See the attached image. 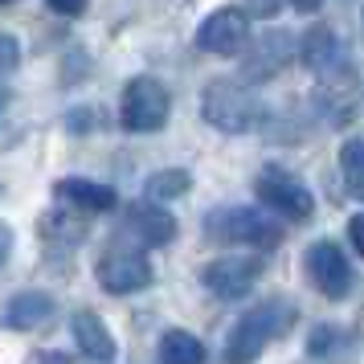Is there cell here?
I'll list each match as a JSON object with an SVG mask.
<instances>
[{"mask_svg":"<svg viewBox=\"0 0 364 364\" xmlns=\"http://www.w3.org/2000/svg\"><path fill=\"white\" fill-rule=\"evenodd\" d=\"M176 230H181L176 217L160 205H132L123 217V233L135 246H168V242H176Z\"/></svg>","mask_w":364,"mask_h":364,"instance_id":"8fae6325","label":"cell"},{"mask_svg":"<svg viewBox=\"0 0 364 364\" xmlns=\"http://www.w3.org/2000/svg\"><path fill=\"white\" fill-rule=\"evenodd\" d=\"M303 266H307L311 287L323 299H344L348 291H352V262H348V254L336 246V242H315V246L307 250Z\"/></svg>","mask_w":364,"mask_h":364,"instance_id":"9c48e42d","label":"cell"},{"mask_svg":"<svg viewBox=\"0 0 364 364\" xmlns=\"http://www.w3.org/2000/svg\"><path fill=\"white\" fill-rule=\"evenodd\" d=\"M299 58H303V66L311 70V74H319V78H344V74H352L344 41H340V33H336L331 25H311V29L303 33Z\"/></svg>","mask_w":364,"mask_h":364,"instance_id":"30bf717a","label":"cell"},{"mask_svg":"<svg viewBox=\"0 0 364 364\" xmlns=\"http://www.w3.org/2000/svg\"><path fill=\"white\" fill-rule=\"evenodd\" d=\"M86 4H90V0H50V9L58 17H82Z\"/></svg>","mask_w":364,"mask_h":364,"instance_id":"7402d4cb","label":"cell"},{"mask_svg":"<svg viewBox=\"0 0 364 364\" xmlns=\"http://www.w3.org/2000/svg\"><path fill=\"white\" fill-rule=\"evenodd\" d=\"M70 336H74V344L82 348V356H90V360H115L119 356L111 331H107V323H102L95 311H74L70 315Z\"/></svg>","mask_w":364,"mask_h":364,"instance_id":"5bb4252c","label":"cell"},{"mask_svg":"<svg viewBox=\"0 0 364 364\" xmlns=\"http://www.w3.org/2000/svg\"><path fill=\"white\" fill-rule=\"evenodd\" d=\"M148 282H151V262L132 242H115L99 258V287L111 291V295H132V291H144Z\"/></svg>","mask_w":364,"mask_h":364,"instance_id":"8992f818","label":"cell"},{"mask_svg":"<svg viewBox=\"0 0 364 364\" xmlns=\"http://www.w3.org/2000/svg\"><path fill=\"white\" fill-rule=\"evenodd\" d=\"M254 193H258V200H262L270 213H282V217H291V221H307L315 213L311 188L299 181L295 172H287L279 164L262 168V176L254 181Z\"/></svg>","mask_w":364,"mask_h":364,"instance_id":"5b68a950","label":"cell"},{"mask_svg":"<svg viewBox=\"0 0 364 364\" xmlns=\"http://www.w3.org/2000/svg\"><path fill=\"white\" fill-rule=\"evenodd\" d=\"M168 111H172V99H168L164 82H156V78H132V82L123 86L119 119H123L127 132H135V135L160 132L168 123Z\"/></svg>","mask_w":364,"mask_h":364,"instance_id":"277c9868","label":"cell"},{"mask_svg":"<svg viewBox=\"0 0 364 364\" xmlns=\"http://www.w3.org/2000/svg\"><path fill=\"white\" fill-rule=\"evenodd\" d=\"M41 237L46 242H58V246H78L86 237V230H90V221L82 217V209H74V205H58L53 213L41 217Z\"/></svg>","mask_w":364,"mask_h":364,"instance_id":"2e32d148","label":"cell"},{"mask_svg":"<svg viewBox=\"0 0 364 364\" xmlns=\"http://www.w3.org/2000/svg\"><path fill=\"white\" fill-rule=\"evenodd\" d=\"M360 156H364V144H360V139H348L344 148H340V172H344L348 193H352L356 200L364 197V168H360Z\"/></svg>","mask_w":364,"mask_h":364,"instance_id":"d6986e66","label":"cell"},{"mask_svg":"<svg viewBox=\"0 0 364 364\" xmlns=\"http://www.w3.org/2000/svg\"><path fill=\"white\" fill-rule=\"evenodd\" d=\"M33 360H70L66 352H33Z\"/></svg>","mask_w":364,"mask_h":364,"instance_id":"4316f807","label":"cell"},{"mask_svg":"<svg viewBox=\"0 0 364 364\" xmlns=\"http://www.w3.org/2000/svg\"><path fill=\"white\" fill-rule=\"evenodd\" d=\"M160 360L164 364H200L205 360V344H200L193 331L168 328L164 336H160Z\"/></svg>","mask_w":364,"mask_h":364,"instance_id":"e0dca14e","label":"cell"},{"mask_svg":"<svg viewBox=\"0 0 364 364\" xmlns=\"http://www.w3.org/2000/svg\"><path fill=\"white\" fill-rule=\"evenodd\" d=\"M197 46L205 53H217V58H237V53H246V46H250L246 9H237V4L213 9V13L197 25Z\"/></svg>","mask_w":364,"mask_h":364,"instance_id":"52a82bcc","label":"cell"},{"mask_svg":"<svg viewBox=\"0 0 364 364\" xmlns=\"http://www.w3.org/2000/svg\"><path fill=\"white\" fill-rule=\"evenodd\" d=\"M291 9H299V13H319L323 0H291Z\"/></svg>","mask_w":364,"mask_h":364,"instance_id":"484cf974","label":"cell"},{"mask_svg":"<svg viewBox=\"0 0 364 364\" xmlns=\"http://www.w3.org/2000/svg\"><path fill=\"white\" fill-rule=\"evenodd\" d=\"M299 323V307L291 299H266L254 303L230 331V344H225V360H254L266 344L282 340L287 331Z\"/></svg>","mask_w":364,"mask_h":364,"instance_id":"6da1fadb","label":"cell"},{"mask_svg":"<svg viewBox=\"0 0 364 364\" xmlns=\"http://www.w3.org/2000/svg\"><path fill=\"white\" fill-rule=\"evenodd\" d=\"M291 58H295V37L282 33V29H274V33H266V37L254 41V53H250L246 74L250 78H274Z\"/></svg>","mask_w":364,"mask_h":364,"instance_id":"9a60e30c","label":"cell"},{"mask_svg":"<svg viewBox=\"0 0 364 364\" xmlns=\"http://www.w3.org/2000/svg\"><path fill=\"white\" fill-rule=\"evenodd\" d=\"M9 254H13V230L0 221V266L9 262Z\"/></svg>","mask_w":364,"mask_h":364,"instance_id":"cb8c5ba5","label":"cell"},{"mask_svg":"<svg viewBox=\"0 0 364 364\" xmlns=\"http://www.w3.org/2000/svg\"><path fill=\"white\" fill-rule=\"evenodd\" d=\"M331 348H340V328L319 323V328L311 331V340H307V352H311V356H328Z\"/></svg>","mask_w":364,"mask_h":364,"instance_id":"ffe728a7","label":"cell"},{"mask_svg":"<svg viewBox=\"0 0 364 364\" xmlns=\"http://www.w3.org/2000/svg\"><path fill=\"white\" fill-rule=\"evenodd\" d=\"M205 233H209V242H242V246H254V250H279L282 237H287L282 225L262 205L217 209V213L205 217Z\"/></svg>","mask_w":364,"mask_h":364,"instance_id":"3957f363","label":"cell"},{"mask_svg":"<svg viewBox=\"0 0 364 364\" xmlns=\"http://www.w3.org/2000/svg\"><path fill=\"white\" fill-rule=\"evenodd\" d=\"M53 311H58L53 295H46V291H21V295H13L9 307H4V328L33 331V328H41V323H50Z\"/></svg>","mask_w":364,"mask_h":364,"instance_id":"4fadbf2b","label":"cell"},{"mask_svg":"<svg viewBox=\"0 0 364 364\" xmlns=\"http://www.w3.org/2000/svg\"><path fill=\"white\" fill-rule=\"evenodd\" d=\"M250 4H254L258 17H274V13H279V0H250Z\"/></svg>","mask_w":364,"mask_h":364,"instance_id":"d4e9b609","label":"cell"},{"mask_svg":"<svg viewBox=\"0 0 364 364\" xmlns=\"http://www.w3.org/2000/svg\"><path fill=\"white\" fill-rule=\"evenodd\" d=\"M200 115L209 119L217 132L237 135V132H254V127H262L266 107L246 82L217 78V82H209L205 86V95H200Z\"/></svg>","mask_w":364,"mask_h":364,"instance_id":"7a4b0ae2","label":"cell"},{"mask_svg":"<svg viewBox=\"0 0 364 364\" xmlns=\"http://www.w3.org/2000/svg\"><path fill=\"white\" fill-rule=\"evenodd\" d=\"M4 107H9V95H4V90H0V119H4Z\"/></svg>","mask_w":364,"mask_h":364,"instance_id":"83f0119b","label":"cell"},{"mask_svg":"<svg viewBox=\"0 0 364 364\" xmlns=\"http://www.w3.org/2000/svg\"><path fill=\"white\" fill-rule=\"evenodd\" d=\"M0 4H9V0H0Z\"/></svg>","mask_w":364,"mask_h":364,"instance_id":"f1b7e54d","label":"cell"},{"mask_svg":"<svg viewBox=\"0 0 364 364\" xmlns=\"http://www.w3.org/2000/svg\"><path fill=\"white\" fill-rule=\"evenodd\" d=\"M17 62H21V46H17V37L0 29V74H9V70L17 66Z\"/></svg>","mask_w":364,"mask_h":364,"instance_id":"44dd1931","label":"cell"},{"mask_svg":"<svg viewBox=\"0 0 364 364\" xmlns=\"http://www.w3.org/2000/svg\"><path fill=\"white\" fill-rule=\"evenodd\" d=\"M193 188V176L184 172V168H164V172H156L148 181V197L151 200H172V197H184Z\"/></svg>","mask_w":364,"mask_h":364,"instance_id":"ac0fdd59","label":"cell"},{"mask_svg":"<svg viewBox=\"0 0 364 364\" xmlns=\"http://www.w3.org/2000/svg\"><path fill=\"white\" fill-rule=\"evenodd\" d=\"M258 279H262V258L230 254V258H213V262L200 266V282L217 299H246L258 287Z\"/></svg>","mask_w":364,"mask_h":364,"instance_id":"ba28073f","label":"cell"},{"mask_svg":"<svg viewBox=\"0 0 364 364\" xmlns=\"http://www.w3.org/2000/svg\"><path fill=\"white\" fill-rule=\"evenodd\" d=\"M348 237H352V250H356V254H364V217L360 213L348 221Z\"/></svg>","mask_w":364,"mask_h":364,"instance_id":"603a6c76","label":"cell"},{"mask_svg":"<svg viewBox=\"0 0 364 364\" xmlns=\"http://www.w3.org/2000/svg\"><path fill=\"white\" fill-rule=\"evenodd\" d=\"M53 197L62 205H74L82 213H107L115 209V188L111 184H99V181H82V176H70V181H58L53 184Z\"/></svg>","mask_w":364,"mask_h":364,"instance_id":"7c38bea8","label":"cell"}]
</instances>
